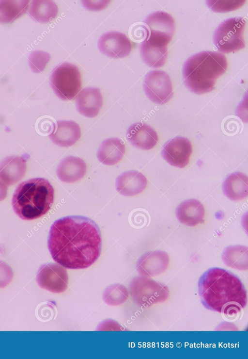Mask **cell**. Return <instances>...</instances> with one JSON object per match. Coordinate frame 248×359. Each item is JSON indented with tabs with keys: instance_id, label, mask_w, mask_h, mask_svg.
<instances>
[{
	"instance_id": "1",
	"label": "cell",
	"mask_w": 248,
	"mask_h": 359,
	"mask_svg": "<svg viewBox=\"0 0 248 359\" xmlns=\"http://www.w3.org/2000/svg\"><path fill=\"white\" fill-rule=\"evenodd\" d=\"M100 231L91 219L70 215L56 220L49 232L47 245L53 259L63 267L85 269L99 258Z\"/></svg>"
},
{
	"instance_id": "2",
	"label": "cell",
	"mask_w": 248,
	"mask_h": 359,
	"mask_svg": "<svg viewBox=\"0 0 248 359\" xmlns=\"http://www.w3.org/2000/svg\"><path fill=\"white\" fill-rule=\"evenodd\" d=\"M198 291L202 305L207 309L232 316L245 308L246 289L236 276L225 269H208L200 277Z\"/></svg>"
},
{
	"instance_id": "3",
	"label": "cell",
	"mask_w": 248,
	"mask_h": 359,
	"mask_svg": "<svg viewBox=\"0 0 248 359\" xmlns=\"http://www.w3.org/2000/svg\"><path fill=\"white\" fill-rule=\"evenodd\" d=\"M227 68V59L223 54L212 51L200 52L191 56L184 64L185 83L194 93L209 92L214 89L217 78Z\"/></svg>"
},
{
	"instance_id": "4",
	"label": "cell",
	"mask_w": 248,
	"mask_h": 359,
	"mask_svg": "<svg viewBox=\"0 0 248 359\" xmlns=\"http://www.w3.org/2000/svg\"><path fill=\"white\" fill-rule=\"evenodd\" d=\"M54 197V189L47 180L31 179L16 187L12 199V207L22 219L33 220L42 216L50 209Z\"/></svg>"
},
{
	"instance_id": "5",
	"label": "cell",
	"mask_w": 248,
	"mask_h": 359,
	"mask_svg": "<svg viewBox=\"0 0 248 359\" xmlns=\"http://www.w3.org/2000/svg\"><path fill=\"white\" fill-rule=\"evenodd\" d=\"M246 21L237 17L226 19L216 29L213 41L217 49L223 53L238 51L245 47L244 32Z\"/></svg>"
},
{
	"instance_id": "6",
	"label": "cell",
	"mask_w": 248,
	"mask_h": 359,
	"mask_svg": "<svg viewBox=\"0 0 248 359\" xmlns=\"http://www.w3.org/2000/svg\"><path fill=\"white\" fill-rule=\"evenodd\" d=\"M81 77L77 66L63 63L57 66L50 78V85L56 96L62 100H71L79 92Z\"/></svg>"
},
{
	"instance_id": "7",
	"label": "cell",
	"mask_w": 248,
	"mask_h": 359,
	"mask_svg": "<svg viewBox=\"0 0 248 359\" xmlns=\"http://www.w3.org/2000/svg\"><path fill=\"white\" fill-rule=\"evenodd\" d=\"M143 86L149 99L156 104H165L172 97L170 77L163 71L153 70L148 72L144 79Z\"/></svg>"
},
{
	"instance_id": "8",
	"label": "cell",
	"mask_w": 248,
	"mask_h": 359,
	"mask_svg": "<svg viewBox=\"0 0 248 359\" xmlns=\"http://www.w3.org/2000/svg\"><path fill=\"white\" fill-rule=\"evenodd\" d=\"M36 281L44 289L54 293H61L67 289L68 277L66 270L62 266L48 263L40 267Z\"/></svg>"
},
{
	"instance_id": "9",
	"label": "cell",
	"mask_w": 248,
	"mask_h": 359,
	"mask_svg": "<svg viewBox=\"0 0 248 359\" xmlns=\"http://www.w3.org/2000/svg\"><path fill=\"white\" fill-rule=\"evenodd\" d=\"M98 47L103 54L116 59L127 56L132 49L128 38L123 33L114 31L104 33L98 40Z\"/></svg>"
},
{
	"instance_id": "10",
	"label": "cell",
	"mask_w": 248,
	"mask_h": 359,
	"mask_svg": "<svg viewBox=\"0 0 248 359\" xmlns=\"http://www.w3.org/2000/svg\"><path fill=\"white\" fill-rule=\"evenodd\" d=\"M192 152L190 141L186 138L177 137L168 141L164 146L161 153L163 158L169 164L183 168L188 163Z\"/></svg>"
},
{
	"instance_id": "11",
	"label": "cell",
	"mask_w": 248,
	"mask_h": 359,
	"mask_svg": "<svg viewBox=\"0 0 248 359\" xmlns=\"http://www.w3.org/2000/svg\"><path fill=\"white\" fill-rule=\"evenodd\" d=\"M150 30L149 36L168 44L175 30L173 18L163 11H156L149 15L144 20Z\"/></svg>"
},
{
	"instance_id": "12",
	"label": "cell",
	"mask_w": 248,
	"mask_h": 359,
	"mask_svg": "<svg viewBox=\"0 0 248 359\" xmlns=\"http://www.w3.org/2000/svg\"><path fill=\"white\" fill-rule=\"evenodd\" d=\"M126 138L134 147L145 150L153 148L158 139L157 133L151 127L141 122L135 123L129 126Z\"/></svg>"
},
{
	"instance_id": "13",
	"label": "cell",
	"mask_w": 248,
	"mask_h": 359,
	"mask_svg": "<svg viewBox=\"0 0 248 359\" xmlns=\"http://www.w3.org/2000/svg\"><path fill=\"white\" fill-rule=\"evenodd\" d=\"M76 108L81 114L92 118L98 114L103 105V98L98 88L86 87L76 98Z\"/></svg>"
},
{
	"instance_id": "14",
	"label": "cell",
	"mask_w": 248,
	"mask_h": 359,
	"mask_svg": "<svg viewBox=\"0 0 248 359\" xmlns=\"http://www.w3.org/2000/svg\"><path fill=\"white\" fill-rule=\"evenodd\" d=\"M81 137L78 124L72 120H59L54 124L49 137L55 144L61 147L74 145Z\"/></svg>"
},
{
	"instance_id": "15",
	"label": "cell",
	"mask_w": 248,
	"mask_h": 359,
	"mask_svg": "<svg viewBox=\"0 0 248 359\" xmlns=\"http://www.w3.org/2000/svg\"><path fill=\"white\" fill-rule=\"evenodd\" d=\"M147 185L146 178L140 172L129 170L121 174L116 179L117 191L125 196H133L142 192Z\"/></svg>"
},
{
	"instance_id": "16",
	"label": "cell",
	"mask_w": 248,
	"mask_h": 359,
	"mask_svg": "<svg viewBox=\"0 0 248 359\" xmlns=\"http://www.w3.org/2000/svg\"><path fill=\"white\" fill-rule=\"evenodd\" d=\"M176 216L185 225L194 227L203 222L205 209L203 204L195 199L186 200L177 207Z\"/></svg>"
},
{
	"instance_id": "17",
	"label": "cell",
	"mask_w": 248,
	"mask_h": 359,
	"mask_svg": "<svg viewBox=\"0 0 248 359\" xmlns=\"http://www.w3.org/2000/svg\"><path fill=\"white\" fill-rule=\"evenodd\" d=\"M87 166L81 158L69 156L63 159L57 168V175L63 182L73 183L81 179L85 175Z\"/></svg>"
},
{
	"instance_id": "18",
	"label": "cell",
	"mask_w": 248,
	"mask_h": 359,
	"mask_svg": "<svg viewBox=\"0 0 248 359\" xmlns=\"http://www.w3.org/2000/svg\"><path fill=\"white\" fill-rule=\"evenodd\" d=\"M26 171V160L17 156L5 158L0 163V179L7 185L20 180Z\"/></svg>"
},
{
	"instance_id": "19",
	"label": "cell",
	"mask_w": 248,
	"mask_h": 359,
	"mask_svg": "<svg viewBox=\"0 0 248 359\" xmlns=\"http://www.w3.org/2000/svg\"><path fill=\"white\" fill-rule=\"evenodd\" d=\"M169 263L168 254L162 251H155L143 255L137 264V270L141 274L151 276L164 272Z\"/></svg>"
},
{
	"instance_id": "20",
	"label": "cell",
	"mask_w": 248,
	"mask_h": 359,
	"mask_svg": "<svg viewBox=\"0 0 248 359\" xmlns=\"http://www.w3.org/2000/svg\"><path fill=\"white\" fill-rule=\"evenodd\" d=\"M125 150L123 140L118 138H107L101 143L97 157L103 164L112 165L117 163L123 159Z\"/></svg>"
},
{
	"instance_id": "21",
	"label": "cell",
	"mask_w": 248,
	"mask_h": 359,
	"mask_svg": "<svg viewBox=\"0 0 248 359\" xmlns=\"http://www.w3.org/2000/svg\"><path fill=\"white\" fill-rule=\"evenodd\" d=\"M167 46L161 45L146 37L140 48L141 56L148 66L153 68L162 66L168 54Z\"/></svg>"
},
{
	"instance_id": "22",
	"label": "cell",
	"mask_w": 248,
	"mask_h": 359,
	"mask_svg": "<svg viewBox=\"0 0 248 359\" xmlns=\"http://www.w3.org/2000/svg\"><path fill=\"white\" fill-rule=\"evenodd\" d=\"M224 195L232 201H240L248 195V178L247 176L240 172L230 174L223 183Z\"/></svg>"
},
{
	"instance_id": "23",
	"label": "cell",
	"mask_w": 248,
	"mask_h": 359,
	"mask_svg": "<svg viewBox=\"0 0 248 359\" xmlns=\"http://www.w3.org/2000/svg\"><path fill=\"white\" fill-rule=\"evenodd\" d=\"M58 7L52 0H33L29 10L30 16L41 23L49 22L54 19L58 14Z\"/></svg>"
},
{
	"instance_id": "24",
	"label": "cell",
	"mask_w": 248,
	"mask_h": 359,
	"mask_svg": "<svg viewBox=\"0 0 248 359\" xmlns=\"http://www.w3.org/2000/svg\"><path fill=\"white\" fill-rule=\"evenodd\" d=\"M29 0H0V23H11L27 11Z\"/></svg>"
},
{
	"instance_id": "25",
	"label": "cell",
	"mask_w": 248,
	"mask_h": 359,
	"mask_svg": "<svg viewBox=\"0 0 248 359\" xmlns=\"http://www.w3.org/2000/svg\"><path fill=\"white\" fill-rule=\"evenodd\" d=\"M224 262L229 266L239 270L248 268V247L236 245L226 248L222 254Z\"/></svg>"
},
{
	"instance_id": "26",
	"label": "cell",
	"mask_w": 248,
	"mask_h": 359,
	"mask_svg": "<svg viewBox=\"0 0 248 359\" xmlns=\"http://www.w3.org/2000/svg\"><path fill=\"white\" fill-rule=\"evenodd\" d=\"M104 301L111 305H117L124 302L128 297L126 289L121 285L110 286L104 292Z\"/></svg>"
},
{
	"instance_id": "27",
	"label": "cell",
	"mask_w": 248,
	"mask_h": 359,
	"mask_svg": "<svg viewBox=\"0 0 248 359\" xmlns=\"http://www.w3.org/2000/svg\"><path fill=\"white\" fill-rule=\"evenodd\" d=\"M50 59L48 53L42 50L34 51L29 56V65L33 72L40 73L45 69Z\"/></svg>"
},
{
	"instance_id": "28",
	"label": "cell",
	"mask_w": 248,
	"mask_h": 359,
	"mask_svg": "<svg viewBox=\"0 0 248 359\" xmlns=\"http://www.w3.org/2000/svg\"><path fill=\"white\" fill-rule=\"evenodd\" d=\"M245 0H207V3L211 9L215 12H225L237 9L245 2Z\"/></svg>"
},
{
	"instance_id": "29",
	"label": "cell",
	"mask_w": 248,
	"mask_h": 359,
	"mask_svg": "<svg viewBox=\"0 0 248 359\" xmlns=\"http://www.w3.org/2000/svg\"><path fill=\"white\" fill-rule=\"evenodd\" d=\"M13 273L11 267L5 262L0 261V288L7 286L11 282Z\"/></svg>"
},
{
	"instance_id": "30",
	"label": "cell",
	"mask_w": 248,
	"mask_h": 359,
	"mask_svg": "<svg viewBox=\"0 0 248 359\" xmlns=\"http://www.w3.org/2000/svg\"><path fill=\"white\" fill-rule=\"evenodd\" d=\"M83 6L89 10H100L105 8L109 3V0H82Z\"/></svg>"
},
{
	"instance_id": "31",
	"label": "cell",
	"mask_w": 248,
	"mask_h": 359,
	"mask_svg": "<svg viewBox=\"0 0 248 359\" xmlns=\"http://www.w3.org/2000/svg\"><path fill=\"white\" fill-rule=\"evenodd\" d=\"M7 190V185L0 179V201L6 197Z\"/></svg>"
}]
</instances>
